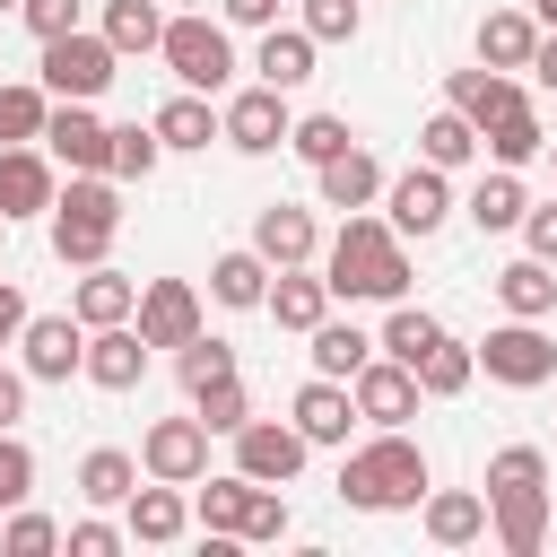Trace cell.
Segmentation results:
<instances>
[{
	"label": "cell",
	"instance_id": "cell-1",
	"mask_svg": "<svg viewBox=\"0 0 557 557\" xmlns=\"http://www.w3.org/2000/svg\"><path fill=\"white\" fill-rule=\"evenodd\" d=\"M331 296H366V305H400L409 296V252H400V226L392 218H357L348 209V226H339V244H331Z\"/></svg>",
	"mask_w": 557,
	"mask_h": 557
},
{
	"label": "cell",
	"instance_id": "cell-2",
	"mask_svg": "<svg viewBox=\"0 0 557 557\" xmlns=\"http://www.w3.org/2000/svg\"><path fill=\"white\" fill-rule=\"evenodd\" d=\"M339 496H348L357 513H400V505H418V496H426V453H418L400 426H374V444H357V453H348Z\"/></svg>",
	"mask_w": 557,
	"mask_h": 557
},
{
	"label": "cell",
	"instance_id": "cell-3",
	"mask_svg": "<svg viewBox=\"0 0 557 557\" xmlns=\"http://www.w3.org/2000/svg\"><path fill=\"white\" fill-rule=\"evenodd\" d=\"M113 235H122L113 183H104V174H70V191L52 200V252H61L70 270H96V261L113 252Z\"/></svg>",
	"mask_w": 557,
	"mask_h": 557
},
{
	"label": "cell",
	"instance_id": "cell-4",
	"mask_svg": "<svg viewBox=\"0 0 557 557\" xmlns=\"http://www.w3.org/2000/svg\"><path fill=\"white\" fill-rule=\"evenodd\" d=\"M113 70H122V52H113L104 35H87V26H70V35H44V87H52V96H70V104H96V96L113 87Z\"/></svg>",
	"mask_w": 557,
	"mask_h": 557
},
{
	"label": "cell",
	"instance_id": "cell-5",
	"mask_svg": "<svg viewBox=\"0 0 557 557\" xmlns=\"http://www.w3.org/2000/svg\"><path fill=\"white\" fill-rule=\"evenodd\" d=\"M165 70L183 78V87H200V96H218L226 78H235V52H226V26H209V17H165Z\"/></svg>",
	"mask_w": 557,
	"mask_h": 557
},
{
	"label": "cell",
	"instance_id": "cell-6",
	"mask_svg": "<svg viewBox=\"0 0 557 557\" xmlns=\"http://www.w3.org/2000/svg\"><path fill=\"white\" fill-rule=\"evenodd\" d=\"M479 366H487L496 383H513V392H540V383L557 374V339H548L540 322H522V313H513L505 331H487V339H479Z\"/></svg>",
	"mask_w": 557,
	"mask_h": 557
},
{
	"label": "cell",
	"instance_id": "cell-7",
	"mask_svg": "<svg viewBox=\"0 0 557 557\" xmlns=\"http://www.w3.org/2000/svg\"><path fill=\"white\" fill-rule=\"evenodd\" d=\"M139 470L148 479H174V487H200L209 479V418L191 409V418H157L148 435H139Z\"/></svg>",
	"mask_w": 557,
	"mask_h": 557
},
{
	"label": "cell",
	"instance_id": "cell-8",
	"mask_svg": "<svg viewBox=\"0 0 557 557\" xmlns=\"http://www.w3.org/2000/svg\"><path fill=\"white\" fill-rule=\"evenodd\" d=\"M17 348H26V374H35V383H70V374L87 366V322H78V313H26Z\"/></svg>",
	"mask_w": 557,
	"mask_h": 557
},
{
	"label": "cell",
	"instance_id": "cell-9",
	"mask_svg": "<svg viewBox=\"0 0 557 557\" xmlns=\"http://www.w3.org/2000/svg\"><path fill=\"white\" fill-rule=\"evenodd\" d=\"M348 392H357V418H366V426H409V418H418V400H426V392H418V374H409L400 357H366Z\"/></svg>",
	"mask_w": 557,
	"mask_h": 557
},
{
	"label": "cell",
	"instance_id": "cell-10",
	"mask_svg": "<svg viewBox=\"0 0 557 557\" xmlns=\"http://www.w3.org/2000/svg\"><path fill=\"white\" fill-rule=\"evenodd\" d=\"M305 453H313V444H305L296 426H270V418H244V426H235V470L261 479V487H287V479L305 470Z\"/></svg>",
	"mask_w": 557,
	"mask_h": 557
},
{
	"label": "cell",
	"instance_id": "cell-11",
	"mask_svg": "<svg viewBox=\"0 0 557 557\" xmlns=\"http://www.w3.org/2000/svg\"><path fill=\"white\" fill-rule=\"evenodd\" d=\"M287 87H244V96H226V148H244V157H270V148H287Z\"/></svg>",
	"mask_w": 557,
	"mask_h": 557
},
{
	"label": "cell",
	"instance_id": "cell-12",
	"mask_svg": "<svg viewBox=\"0 0 557 557\" xmlns=\"http://www.w3.org/2000/svg\"><path fill=\"white\" fill-rule=\"evenodd\" d=\"M44 148L70 165V174H104V157H113V122H96L87 104H52V122H44Z\"/></svg>",
	"mask_w": 557,
	"mask_h": 557
},
{
	"label": "cell",
	"instance_id": "cell-13",
	"mask_svg": "<svg viewBox=\"0 0 557 557\" xmlns=\"http://www.w3.org/2000/svg\"><path fill=\"white\" fill-rule=\"evenodd\" d=\"M383 209L400 235H435L453 218V191H444V165H409L400 183H383Z\"/></svg>",
	"mask_w": 557,
	"mask_h": 557
},
{
	"label": "cell",
	"instance_id": "cell-14",
	"mask_svg": "<svg viewBox=\"0 0 557 557\" xmlns=\"http://www.w3.org/2000/svg\"><path fill=\"white\" fill-rule=\"evenodd\" d=\"M139 339H148V348L200 339V296H191L183 278H148V287H139Z\"/></svg>",
	"mask_w": 557,
	"mask_h": 557
},
{
	"label": "cell",
	"instance_id": "cell-15",
	"mask_svg": "<svg viewBox=\"0 0 557 557\" xmlns=\"http://www.w3.org/2000/svg\"><path fill=\"white\" fill-rule=\"evenodd\" d=\"M96 392H131L139 374H148V339L131 331V322H104V331H87V366H78Z\"/></svg>",
	"mask_w": 557,
	"mask_h": 557
},
{
	"label": "cell",
	"instance_id": "cell-16",
	"mask_svg": "<svg viewBox=\"0 0 557 557\" xmlns=\"http://www.w3.org/2000/svg\"><path fill=\"white\" fill-rule=\"evenodd\" d=\"M252 252H261L270 270H305V261H313V209L270 200V209L252 218Z\"/></svg>",
	"mask_w": 557,
	"mask_h": 557
},
{
	"label": "cell",
	"instance_id": "cell-17",
	"mask_svg": "<svg viewBox=\"0 0 557 557\" xmlns=\"http://www.w3.org/2000/svg\"><path fill=\"white\" fill-rule=\"evenodd\" d=\"M348 418H357V392H348V383L313 374V383L296 392V435H305V444H348Z\"/></svg>",
	"mask_w": 557,
	"mask_h": 557
},
{
	"label": "cell",
	"instance_id": "cell-18",
	"mask_svg": "<svg viewBox=\"0 0 557 557\" xmlns=\"http://www.w3.org/2000/svg\"><path fill=\"white\" fill-rule=\"evenodd\" d=\"M61 191H52V165L35 157V139L26 148H0V218H35V209H52Z\"/></svg>",
	"mask_w": 557,
	"mask_h": 557
},
{
	"label": "cell",
	"instance_id": "cell-19",
	"mask_svg": "<svg viewBox=\"0 0 557 557\" xmlns=\"http://www.w3.org/2000/svg\"><path fill=\"white\" fill-rule=\"evenodd\" d=\"M183 531H191V496H183L174 479H157V487H131V540L165 548V540H183Z\"/></svg>",
	"mask_w": 557,
	"mask_h": 557
},
{
	"label": "cell",
	"instance_id": "cell-20",
	"mask_svg": "<svg viewBox=\"0 0 557 557\" xmlns=\"http://www.w3.org/2000/svg\"><path fill=\"white\" fill-rule=\"evenodd\" d=\"M487 522H496V540H505L513 557H531V548L548 540V487H505V496H487Z\"/></svg>",
	"mask_w": 557,
	"mask_h": 557
},
{
	"label": "cell",
	"instance_id": "cell-21",
	"mask_svg": "<svg viewBox=\"0 0 557 557\" xmlns=\"http://www.w3.org/2000/svg\"><path fill=\"white\" fill-rule=\"evenodd\" d=\"M444 96H453V113H470L479 131H487L496 113H513V104H522L513 70H487V61H479V70H453V87H444Z\"/></svg>",
	"mask_w": 557,
	"mask_h": 557
},
{
	"label": "cell",
	"instance_id": "cell-22",
	"mask_svg": "<svg viewBox=\"0 0 557 557\" xmlns=\"http://www.w3.org/2000/svg\"><path fill=\"white\" fill-rule=\"evenodd\" d=\"M70 313H78L87 331H104V322H131V313H139V278H122V270H104V261H96V270L78 278Z\"/></svg>",
	"mask_w": 557,
	"mask_h": 557
},
{
	"label": "cell",
	"instance_id": "cell-23",
	"mask_svg": "<svg viewBox=\"0 0 557 557\" xmlns=\"http://www.w3.org/2000/svg\"><path fill=\"white\" fill-rule=\"evenodd\" d=\"M531 52H540V17H522V9L479 17V61L487 70H531Z\"/></svg>",
	"mask_w": 557,
	"mask_h": 557
},
{
	"label": "cell",
	"instance_id": "cell-24",
	"mask_svg": "<svg viewBox=\"0 0 557 557\" xmlns=\"http://www.w3.org/2000/svg\"><path fill=\"white\" fill-rule=\"evenodd\" d=\"M252 70H261V87H305L313 78V35L305 26H261Z\"/></svg>",
	"mask_w": 557,
	"mask_h": 557
},
{
	"label": "cell",
	"instance_id": "cell-25",
	"mask_svg": "<svg viewBox=\"0 0 557 557\" xmlns=\"http://www.w3.org/2000/svg\"><path fill=\"white\" fill-rule=\"evenodd\" d=\"M496 296H505V313H522V322H548V313H557V278H548L540 252L505 261V270H496Z\"/></svg>",
	"mask_w": 557,
	"mask_h": 557
},
{
	"label": "cell",
	"instance_id": "cell-26",
	"mask_svg": "<svg viewBox=\"0 0 557 557\" xmlns=\"http://www.w3.org/2000/svg\"><path fill=\"white\" fill-rule=\"evenodd\" d=\"M487 531V496H470V487H435L426 496V540L435 548H470Z\"/></svg>",
	"mask_w": 557,
	"mask_h": 557
},
{
	"label": "cell",
	"instance_id": "cell-27",
	"mask_svg": "<svg viewBox=\"0 0 557 557\" xmlns=\"http://www.w3.org/2000/svg\"><path fill=\"white\" fill-rule=\"evenodd\" d=\"M157 139L165 148H209V139H226V113H209V96L183 87L174 104H157Z\"/></svg>",
	"mask_w": 557,
	"mask_h": 557
},
{
	"label": "cell",
	"instance_id": "cell-28",
	"mask_svg": "<svg viewBox=\"0 0 557 557\" xmlns=\"http://www.w3.org/2000/svg\"><path fill=\"white\" fill-rule=\"evenodd\" d=\"M322 174V200L331 209H366V200H383V165L366 157V148H339L331 165H313Z\"/></svg>",
	"mask_w": 557,
	"mask_h": 557
},
{
	"label": "cell",
	"instance_id": "cell-29",
	"mask_svg": "<svg viewBox=\"0 0 557 557\" xmlns=\"http://www.w3.org/2000/svg\"><path fill=\"white\" fill-rule=\"evenodd\" d=\"M209 296L235 305V313H244V305H270V261H261V252H218V261H209Z\"/></svg>",
	"mask_w": 557,
	"mask_h": 557
},
{
	"label": "cell",
	"instance_id": "cell-30",
	"mask_svg": "<svg viewBox=\"0 0 557 557\" xmlns=\"http://www.w3.org/2000/svg\"><path fill=\"white\" fill-rule=\"evenodd\" d=\"M322 313H331V278L278 270V287H270V322H278V331H313Z\"/></svg>",
	"mask_w": 557,
	"mask_h": 557
},
{
	"label": "cell",
	"instance_id": "cell-31",
	"mask_svg": "<svg viewBox=\"0 0 557 557\" xmlns=\"http://www.w3.org/2000/svg\"><path fill=\"white\" fill-rule=\"evenodd\" d=\"M305 339H313V374H331V383H357V366L374 357V339L357 322H313Z\"/></svg>",
	"mask_w": 557,
	"mask_h": 557
},
{
	"label": "cell",
	"instance_id": "cell-32",
	"mask_svg": "<svg viewBox=\"0 0 557 557\" xmlns=\"http://www.w3.org/2000/svg\"><path fill=\"white\" fill-rule=\"evenodd\" d=\"M479 139L496 148V165H531V157H548V131H540V113H531V96H522L513 113H496V122H487Z\"/></svg>",
	"mask_w": 557,
	"mask_h": 557
},
{
	"label": "cell",
	"instance_id": "cell-33",
	"mask_svg": "<svg viewBox=\"0 0 557 557\" xmlns=\"http://www.w3.org/2000/svg\"><path fill=\"white\" fill-rule=\"evenodd\" d=\"M522 209H531V191L513 183V165H496V174L470 191V226H479V235H505V226H522Z\"/></svg>",
	"mask_w": 557,
	"mask_h": 557
},
{
	"label": "cell",
	"instance_id": "cell-34",
	"mask_svg": "<svg viewBox=\"0 0 557 557\" xmlns=\"http://www.w3.org/2000/svg\"><path fill=\"white\" fill-rule=\"evenodd\" d=\"M131 487H139V461H131V453L96 444V453L78 461V496H87V505H131Z\"/></svg>",
	"mask_w": 557,
	"mask_h": 557
},
{
	"label": "cell",
	"instance_id": "cell-35",
	"mask_svg": "<svg viewBox=\"0 0 557 557\" xmlns=\"http://www.w3.org/2000/svg\"><path fill=\"white\" fill-rule=\"evenodd\" d=\"M44 122H52V87H26V78H9V87H0V148H26V139H44Z\"/></svg>",
	"mask_w": 557,
	"mask_h": 557
},
{
	"label": "cell",
	"instance_id": "cell-36",
	"mask_svg": "<svg viewBox=\"0 0 557 557\" xmlns=\"http://www.w3.org/2000/svg\"><path fill=\"white\" fill-rule=\"evenodd\" d=\"M418 157H426V165H444V174H453V165H470V157H479V122L444 104V113L418 131Z\"/></svg>",
	"mask_w": 557,
	"mask_h": 557
},
{
	"label": "cell",
	"instance_id": "cell-37",
	"mask_svg": "<svg viewBox=\"0 0 557 557\" xmlns=\"http://www.w3.org/2000/svg\"><path fill=\"white\" fill-rule=\"evenodd\" d=\"M435 339H444V322H435V313H418V305H409V296H400V305H392V322H383V339H374V348H383V357H400V366H409V374H418V357H426V348H435Z\"/></svg>",
	"mask_w": 557,
	"mask_h": 557
},
{
	"label": "cell",
	"instance_id": "cell-38",
	"mask_svg": "<svg viewBox=\"0 0 557 557\" xmlns=\"http://www.w3.org/2000/svg\"><path fill=\"white\" fill-rule=\"evenodd\" d=\"M470 374H479V348H461V339H435V348L418 357V392H426V400L470 392Z\"/></svg>",
	"mask_w": 557,
	"mask_h": 557
},
{
	"label": "cell",
	"instance_id": "cell-39",
	"mask_svg": "<svg viewBox=\"0 0 557 557\" xmlns=\"http://www.w3.org/2000/svg\"><path fill=\"white\" fill-rule=\"evenodd\" d=\"M244 505H252V479H244V470H226V479H200L191 522H200V531H244Z\"/></svg>",
	"mask_w": 557,
	"mask_h": 557
},
{
	"label": "cell",
	"instance_id": "cell-40",
	"mask_svg": "<svg viewBox=\"0 0 557 557\" xmlns=\"http://www.w3.org/2000/svg\"><path fill=\"white\" fill-rule=\"evenodd\" d=\"M104 44H113V52H157V44H165L157 0H104Z\"/></svg>",
	"mask_w": 557,
	"mask_h": 557
},
{
	"label": "cell",
	"instance_id": "cell-41",
	"mask_svg": "<svg viewBox=\"0 0 557 557\" xmlns=\"http://www.w3.org/2000/svg\"><path fill=\"white\" fill-rule=\"evenodd\" d=\"M157 157H165L157 122H122V131H113V157H104V174H113V183H148V174H157Z\"/></svg>",
	"mask_w": 557,
	"mask_h": 557
},
{
	"label": "cell",
	"instance_id": "cell-42",
	"mask_svg": "<svg viewBox=\"0 0 557 557\" xmlns=\"http://www.w3.org/2000/svg\"><path fill=\"white\" fill-rule=\"evenodd\" d=\"M70 531L52 522V513H26V505H9V531H0V557H52Z\"/></svg>",
	"mask_w": 557,
	"mask_h": 557
},
{
	"label": "cell",
	"instance_id": "cell-43",
	"mask_svg": "<svg viewBox=\"0 0 557 557\" xmlns=\"http://www.w3.org/2000/svg\"><path fill=\"white\" fill-rule=\"evenodd\" d=\"M287 148H296L305 165H331V157H339V148H357V139H348V122H339V113H305V122L287 131Z\"/></svg>",
	"mask_w": 557,
	"mask_h": 557
},
{
	"label": "cell",
	"instance_id": "cell-44",
	"mask_svg": "<svg viewBox=\"0 0 557 557\" xmlns=\"http://www.w3.org/2000/svg\"><path fill=\"white\" fill-rule=\"evenodd\" d=\"M226 374H235V348H226V339H209V331L183 339V392H209V383H226Z\"/></svg>",
	"mask_w": 557,
	"mask_h": 557
},
{
	"label": "cell",
	"instance_id": "cell-45",
	"mask_svg": "<svg viewBox=\"0 0 557 557\" xmlns=\"http://www.w3.org/2000/svg\"><path fill=\"white\" fill-rule=\"evenodd\" d=\"M505 487H548V461H540L531 444H505V453H487V496H505Z\"/></svg>",
	"mask_w": 557,
	"mask_h": 557
},
{
	"label": "cell",
	"instance_id": "cell-46",
	"mask_svg": "<svg viewBox=\"0 0 557 557\" xmlns=\"http://www.w3.org/2000/svg\"><path fill=\"white\" fill-rule=\"evenodd\" d=\"M191 409L209 418V435H235L244 418H252V400H244V383L226 374V383H209V392H191Z\"/></svg>",
	"mask_w": 557,
	"mask_h": 557
},
{
	"label": "cell",
	"instance_id": "cell-47",
	"mask_svg": "<svg viewBox=\"0 0 557 557\" xmlns=\"http://www.w3.org/2000/svg\"><path fill=\"white\" fill-rule=\"evenodd\" d=\"M235 540H287V496L252 479V505H244V531Z\"/></svg>",
	"mask_w": 557,
	"mask_h": 557
},
{
	"label": "cell",
	"instance_id": "cell-48",
	"mask_svg": "<svg viewBox=\"0 0 557 557\" xmlns=\"http://www.w3.org/2000/svg\"><path fill=\"white\" fill-rule=\"evenodd\" d=\"M26 496H35V453L0 426V505H26Z\"/></svg>",
	"mask_w": 557,
	"mask_h": 557
},
{
	"label": "cell",
	"instance_id": "cell-49",
	"mask_svg": "<svg viewBox=\"0 0 557 557\" xmlns=\"http://www.w3.org/2000/svg\"><path fill=\"white\" fill-rule=\"evenodd\" d=\"M305 35L313 44H348L357 35V0H305Z\"/></svg>",
	"mask_w": 557,
	"mask_h": 557
},
{
	"label": "cell",
	"instance_id": "cell-50",
	"mask_svg": "<svg viewBox=\"0 0 557 557\" xmlns=\"http://www.w3.org/2000/svg\"><path fill=\"white\" fill-rule=\"evenodd\" d=\"M17 17H26L35 35H70V26H78V0H17Z\"/></svg>",
	"mask_w": 557,
	"mask_h": 557
},
{
	"label": "cell",
	"instance_id": "cell-51",
	"mask_svg": "<svg viewBox=\"0 0 557 557\" xmlns=\"http://www.w3.org/2000/svg\"><path fill=\"white\" fill-rule=\"evenodd\" d=\"M522 235H531V252L557 270V200H540V209H522Z\"/></svg>",
	"mask_w": 557,
	"mask_h": 557
},
{
	"label": "cell",
	"instance_id": "cell-52",
	"mask_svg": "<svg viewBox=\"0 0 557 557\" xmlns=\"http://www.w3.org/2000/svg\"><path fill=\"white\" fill-rule=\"evenodd\" d=\"M113 548H122L113 522H70V557H113Z\"/></svg>",
	"mask_w": 557,
	"mask_h": 557
},
{
	"label": "cell",
	"instance_id": "cell-53",
	"mask_svg": "<svg viewBox=\"0 0 557 557\" xmlns=\"http://www.w3.org/2000/svg\"><path fill=\"white\" fill-rule=\"evenodd\" d=\"M226 26H278V0H218Z\"/></svg>",
	"mask_w": 557,
	"mask_h": 557
},
{
	"label": "cell",
	"instance_id": "cell-54",
	"mask_svg": "<svg viewBox=\"0 0 557 557\" xmlns=\"http://www.w3.org/2000/svg\"><path fill=\"white\" fill-rule=\"evenodd\" d=\"M26 383H35V374H9V366H0V426L26 418Z\"/></svg>",
	"mask_w": 557,
	"mask_h": 557
},
{
	"label": "cell",
	"instance_id": "cell-55",
	"mask_svg": "<svg viewBox=\"0 0 557 557\" xmlns=\"http://www.w3.org/2000/svg\"><path fill=\"white\" fill-rule=\"evenodd\" d=\"M17 331H26V296L0 278V339H17Z\"/></svg>",
	"mask_w": 557,
	"mask_h": 557
},
{
	"label": "cell",
	"instance_id": "cell-56",
	"mask_svg": "<svg viewBox=\"0 0 557 557\" xmlns=\"http://www.w3.org/2000/svg\"><path fill=\"white\" fill-rule=\"evenodd\" d=\"M531 78H540V87H548V96H557V26H548V35H540V52H531Z\"/></svg>",
	"mask_w": 557,
	"mask_h": 557
},
{
	"label": "cell",
	"instance_id": "cell-57",
	"mask_svg": "<svg viewBox=\"0 0 557 557\" xmlns=\"http://www.w3.org/2000/svg\"><path fill=\"white\" fill-rule=\"evenodd\" d=\"M531 9H540V26H557V0H531Z\"/></svg>",
	"mask_w": 557,
	"mask_h": 557
},
{
	"label": "cell",
	"instance_id": "cell-58",
	"mask_svg": "<svg viewBox=\"0 0 557 557\" xmlns=\"http://www.w3.org/2000/svg\"><path fill=\"white\" fill-rule=\"evenodd\" d=\"M548 165H557V139H548Z\"/></svg>",
	"mask_w": 557,
	"mask_h": 557
},
{
	"label": "cell",
	"instance_id": "cell-59",
	"mask_svg": "<svg viewBox=\"0 0 557 557\" xmlns=\"http://www.w3.org/2000/svg\"><path fill=\"white\" fill-rule=\"evenodd\" d=\"M0 9H17V0H0Z\"/></svg>",
	"mask_w": 557,
	"mask_h": 557
},
{
	"label": "cell",
	"instance_id": "cell-60",
	"mask_svg": "<svg viewBox=\"0 0 557 557\" xmlns=\"http://www.w3.org/2000/svg\"><path fill=\"white\" fill-rule=\"evenodd\" d=\"M0 348H9V339H0Z\"/></svg>",
	"mask_w": 557,
	"mask_h": 557
},
{
	"label": "cell",
	"instance_id": "cell-61",
	"mask_svg": "<svg viewBox=\"0 0 557 557\" xmlns=\"http://www.w3.org/2000/svg\"><path fill=\"white\" fill-rule=\"evenodd\" d=\"M0 226H9V218H0Z\"/></svg>",
	"mask_w": 557,
	"mask_h": 557
}]
</instances>
